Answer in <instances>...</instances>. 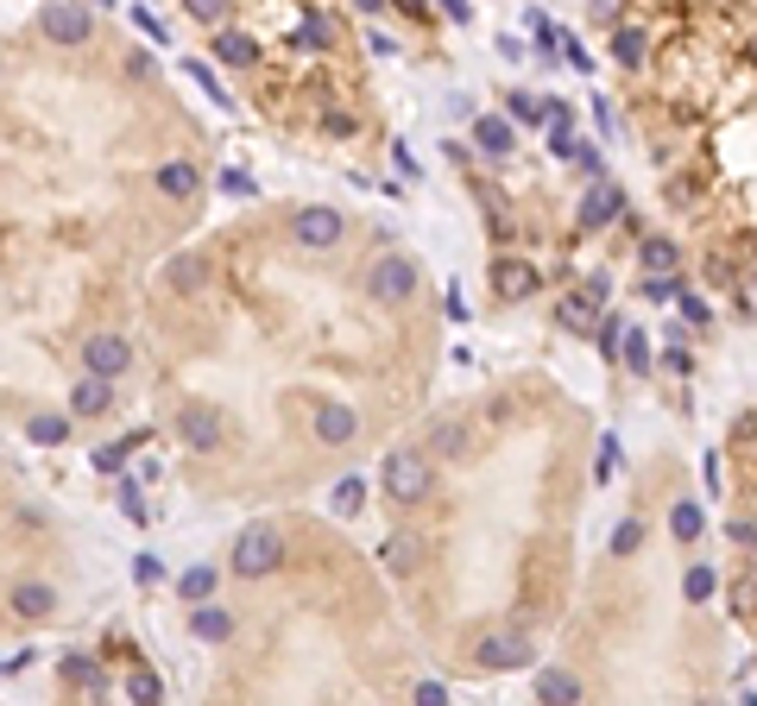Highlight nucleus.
<instances>
[{
  "label": "nucleus",
  "mask_w": 757,
  "mask_h": 706,
  "mask_svg": "<svg viewBox=\"0 0 757 706\" xmlns=\"http://www.w3.org/2000/svg\"><path fill=\"white\" fill-rule=\"evenodd\" d=\"M284 561V536H278L272 524H252V530H240V543H234V555H227V568L240 580H265Z\"/></svg>",
  "instance_id": "f257e3e1"
},
{
  "label": "nucleus",
  "mask_w": 757,
  "mask_h": 706,
  "mask_svg": "<svg viewBox=\"0 0 757 706\" xmlns=\"http://www.w3.org/2000/svg\"><path fill=\"white\" fill-rule=\"evenodd\" d=\"M429 486H436V467H429V454L417 448H398L392 460H385V492L398 504H423Z\"/></svg>",
  "instance_id": "f03ea898"
},
{
  "label": "nucleus",
  "mask_w": 757,
  "mask_h": 706,
  "mask_svg": "<svg viewBox=\"0 0 757 706\" xmlns=\"http://www.w3.org/2000/svg\"><path fill=\"white\" fill-rule=\"evenodd\" d=\"M366 291H373V303H385V309L410 303V291H417V259H410V252H385L373 265V277H366Z\"/></svg>",
  "instance_id": "7ed1b4c3"
},
{
  "label": "nucleus",
  "mask_w": 757,
  "mask_h": 706,
  "mask_svg": "<svg viewBox=\"0 0 757 706\" xmlns=\"http://www.w3.org/2000/svg\"><path fill=\"white\" fill-rule=\"evenodd\" d=\"M126 366H133L126 334H89V341H82V373H89V378H108V385H114Z\"/></svg>",
  "instance_id": "20e7f679"
},
{
  "label": "nucleus",
  "mask_w": 757,
  "mask_h": 706,
  "mask_svg": "<svg viewBox=\"0 0 757 706\" xmlns=\"http://www.w3.org/2000/svg\"><path fill=\"white\" fill-rule=\"evenodd\" d=\"M536 284H543V272L530 259H493V297L499 303H530Z\"/></svg>",
  "instance_id": "39448f33"
},
{
  "label": "nucleus",
  "mask_w": 757,
  "mask_h": 706,
  "mask_svg": "<svg viewBox=\"0 0 757 706\" xmlns=\"http://www.w3.org/2000/svg\"><path fill=\"white\" fill-rule=\"evenodd\" d=\"M474 662L479 669H524V662H536V656H530V637H518V630H486Z\"/></svg>",
  "instance_id": "423d86ee"
},
{
  "label": "nucleus",
  "mask_w": 757,
  "mask_h": 706,
  "mask_svg": "<svg viewBox=\"0 0 757 706\" xmlns=\"http://www.w3.org/2000/svg\"><path fill=\"white\" fill-rule=\"evenodd\" d=\"M619 208H625V190L612 183V176H600L587 196H580V208H575V221H580V234H600L606 221H619Z\"/></svg>",
  "instance_id": "0eeeda50"
},
{
  "label": "nucleus",
  "mask_w": 757,
  "mask_h": 706,
  "mask_svg": "<svg viewBox=\"0 0 757 706\" xmlns=\"http://www.w3.org/2000/svg\"><path fill=\"white\" fill-rule=\"evenodd\" d=\"M38 25H45V38H57V45H82V38L95 32V13H89V7H45Z\"/></svg>",
  "instance_id": "6e6552de"
},
{
  "label": "nucleus",
  "mask_w": 757,
  "mask_h": 706,
  "mask_svg": "<svg viewBox=\"0 0 757 706\" xmlns=\"http://www.w3.org/2000/svg\"><path fill=\"white\" fill-rule=\"evenodd\" d=\"M177 429H183L190 448H215L222 442V410L215 403H190V410H177Z\"/></svg>",
  "instance_id": "1a4fd4ad"
},
{
  "label": "nucleus",
  "mask_w": 757,
  "mask_h": 706,
  "mask_svg": "<svg viewBox=\"0 0 757 706\" xmlns=\"http://www.w3.org/2000/svg\"><path fill=\"white\" fill-rule=\"evenodd\" d=\"M291 234H297L303 247H335V240H341V215H335V208H297Z\"/></svg>",
  "instance_id": "9d476101"
},
{
  "label": "nucleus",
  "mask_w": 757,
  "mask_h": 706,
  "mask_svg": "<svg viewBox=\"0 0 757 706\" xmlns=\"http://www.w3.org/2000/svg\"><path fill=\"white\" fill-rule=\"evenodd\" d=\"M353 435H360V410H348V403H323V410H316V442L341 448Z\"/></svg>",
  "instance_id": "9b49d317"
},
{
  "label": "nucleus",
  "mask_w": 757,
  "mask_h": 706,
  "mask_svg": "<svg viewBox=\"0 0 757 706\" xmlns=\"http://www.w3.org/2000/svg\"><path fill=\"white\" fill-rule=\"evenodd\" d=\"M555 322L568 328V334H594V328L606 322V316H600V297H594V291H575V297H562Z\"/></svg>",
  "instance_id": "f8f14e48"
},
{
  "label": "nucleus",
  "mask_w": 757,
  "mask_h": 706,
  "mask_svg": "<svg viewBox=\"0 0 757 706\" xmlns=\"http://www.w3.org/2000/svg\"><path fill=\"white\" fill-rule=\"evenodd\" d=\"M7 605L25 612V618H50V612H57V587H45V580H20V587L7 593Z\"/></svg>",
  "instance_id": "ddd939ff"
},
{
  "label": "nucleus",
  "mask_w": 757,
  "mask_h": 706,
  "mask_svg": "<svg viewBox=\"0 0 757 706\" xmlns=\"http://www.w3.org/2000/svg\"><path fill=\"white\" fill-rule=\"evenodd\" d=\"M536 701L543 706H580V675H568V669H543V675H536Z\"/></svg>",
  "instance_id": "4468645a"
},
{
  "label": "nucleus",
  "mask_w": 757,
  "mask_h": 706,
  "mask_svg": "<svg viewBox=\"0 0 757 706\" xmlns=\"http://www.w3.org/2000/svg\"><path fill=\"white\" fill-rule=\"evenodd\" d=\"M637 265L651 272V284H669V277H676V265H681L676 240H663V234H651V240H644V252H637Z\"/></svg>",
  "instance_id": "2eb2a0df"
},
{
  "label": "nucleus",
  "mask_w": 757,
  "mask_h": 706,
  "mask_svg": "<svg viewBox=\"0 0 757 706\" xmlns=\"http://www.w3.org/2000/svg\"><path fill=\"white\" fill-rule=\"evenodd\" d=\"M108 403H114V385L108 378H76V391H70V410L76 417H108Z\"/></svg>",
  "instance_id": "dca6fc26"
},
{
  "label": "nucleus",
  "mask_w": 757,
  "mask_h": 706,
  "mask_svg": "<svg viewBox=\"0 0 757 706\" xmlns=\"http://www.w3.org/2000/svg\"><path fill=\"white\" fill-rule=\"evenodd\" d=\"M474 146L486 151V158H505V151L518 146V133H511V121H499V114H479L474 121Z\"/></svg>",
  "instance_id": "f3484780"
},
{
  "label": "nucleus",
  "mask_w": 757,
  "mask_h": 706,
  "mask_svg": "<svg viewBox=\"0 0 757 706\" xmlns=\"http://www.w3.org/2000/svg\"><path fill=\"white\" fill-rule=\"evenodd\" d=\"M190 630H196L202 644H227V637H234V612H227V605H196V612H190Z\"/></svg>",
  "instance_id": "a211bd4d"
},
{
  "label": "nucleus",
  "mask_w": 757,
  "mask_h": 706,
  "mask_svg": "<svg viewBox=\"0 0 757 706\" xmlns=\"http://www.w3.org/2000/svg\"><path fill=\"white\" fill-rule=\"evenodd\" d=\"M612 57H619L625 70L651 64V32H644V25H619V32H612Z\"/></svg>",
  "instance_id": "6ab92c4d"
},
{
  "label": "nucleus",
  "mask_w": 757,
  "mask_h": 706,
  "mask_svg": "<svg viewBox=\"0 0 757 706\" xmlns=\"http://www.w3.org/2000/svg\"><path fill=\"white\" fill-rule=\"evenodd\" d=\"M215 580H222V568H215V561H196V568H183V574H177V593H183V600H196V605H208Z\"/></svg>",
  "instance_id": "aec40b11"
},
{
  "label": "nucleus",
  "mask_w": 757,
  "mask_h": 706,
  "mask_svg": "<svg viewBox=\"0 0 757 706\" xmlns=\"http://www.w3.org/2000/svg\"><path fill=\"white\" fill-rule=\"evenodd\" d=\"M417 555H423L417 536H385V543H378V561H385L392 574H410V568H417Z\"/></svg>",
  "instance_id": "412c9836"
},
{
  "label": "nucleus",
  "mask_w": 757,
  "mask_h": 706,
  "mask_svg": "<svg viewBox=\"0 0 757 706\" xmlns=\"http://www.w3.org/2000/svg\"><path fill=\"white\" fill-rule=\"evenodd\" d=\"M158 190H165V196H196V190H202L196 164H190V158H177V164H165V171H158Z\"/></svg>",
  "instance_id": "4be33fe9"
},
{
  "label": "nucleus",
  "mask_w": 757,
  "mask_h": 706,
  "mask_svg": "<svg viewBox=\"0 0 757 706\" xmlns=\"http://www.w3.org/2000/svg\"><path fill=\"white\" fill-rule=\"evenodd\" d=\"M25 435H32L38 448H57V442L70 435V417H57V410H38V417H25Z\"/></svg>",
  "instance_id": "5701e85b"
},
{
  "label": "nucleus",
  "mask_w": 757,
  "mask_h": 706,
  "mask_svg": "<svg viewBox=\"0 0 757 706\" xmlns=\"http://www.w3.org/2000/svg\"><path fill=\"white\" fill-rule=\"evenodd\" d=\"M215 57H227V64H259V45H252L247 32H234V25H227L222 38H215Z\"/></svg>",
  "instance_id": "b1692460"
},
{
  "label": "nucleus",
  "mask_w": 757,
  "mask_h": 706,
  "mask_svg": "<svg viewBox=\"0 0 757 706\" xmlns=\"http://www.w3.org/2000/svg\"><path fill=\"white\" fill-rule=\"evenodd\" d=\"M126 701L133 706H158L165 701V681L151 675V669H133V675H126Z\"/></svg>",
  "instance_id": "393cba45"
},
{
  "label": "nucleus",
  "mask_w": 757,
  "mask_h": 706,
  "mask_svg": "<svg viewBox=\"0 0 757 706\" xmlns=\"http://www.w3.org/2000/svg\"><path fill=\"white\" fill-rule=\"evenodd\" d=\"M555 107H562V101H530V95H511V121H524V126H555Z\"/></svg>",
  "instance_id": "a878e982"
},
{
  "label": "nucleus",
  "mask_w": 757,
  "mask_h": 706,
  "mask_svg": "<svg viewBox=\"0 0 757 706\" xmlns=\"http://www.w3.org/2000/svg\"><path fill=\"white\" fill-rule=\"evenodd\" d=\"M669 530H676V543H694V536H701V504L681 499L676 511H669Z\"/></svg>",
  "instance_id": "bb28decb"
},
{
  "label": "nucleus",
  "mask_w": 757,
  "mask_h": 706,
  "mask_svg": "<svg viewBox=\"0 0 757 706\" xmlns=\"http://www.w3.org/2000/svg\"><path fill=\"white\" fill-rule=\"evenodd\" d=\"M360 499H366V479H360V474H348L341 486H335V511H341V517H353V511H360Z\"/></svg>",
  "instance_id": "cd10ccee"
},
{
  "label": "nucleus",
  "mask_w": 757,
  "mask_h": 706,
  "mask_svg": "<svg viewBox=\"0 0 757 706\" xmlns=\"http://www.w3.org/2000/svg\"><path fill=\"white\" fill-rule=\"evenodd\" d=\"M726 600H732V612H738V618H752V612H757V574H738Z\"/></svg>",
  "instance_id": "c85d7f7f"
},
{
  "label": "nucleus",
  "mask_w": 757,
  "mask_h": 706,
  "mask_svg": "<svg viewBox=\"0 0 757 706\" xmlns=\"http://www.w3.org/2000/svg\"><path fill=\"white\" fill-rule=\"evenodd\" d=\"M625 366H631V373H651V366H656V360H651V341H644L637 328L625 334Z\"/></svg>",
  "instance_id": "c756f323"
},
{
  "label": "nucleus",
  "mask_w": 757,
  "mask_h": 706,
  "mask_svg": "<svg viewBox=\"0 0 757 706\" xmlns=\"http://www.w3.org/2000/svg\"><path fill=\"white\" fill-rule=\"evenodd\" d=\"M600 348H606V360H625V322H619V316L600 322Z\"/></svg>",
  "instance_id": "7c9ffc66"
},
{
  "label": "nucleus",
  "mask_w": 757,
  "mask_h": 706,
  "mask_svg": "<svg viewBox=\"0 0 757 706\" xmlns=\"http://www.w3.org/2000/svg\"><path fill=\"white\" fill-rule=\"evenodd\" d=\"M133 448H139V435H133V442H108V448L95 454V467H101V474H121V467H126V454H133Z\"/></svg>",
  "instance_id": "2f4dec72"
},
{
  "label": "nucleus",
  "mask_w": 757,
  "mask_h": 706,
  "mask_svg": "<svg viewBox=\"0 0 757 706\" xmlns=\"http://www.w3.org/2000/svg\"><path fill=\"white\" fill-rule=\"evenodd\" d=\"M637 543H644V524H637V517L612 530V555H637Z\"/></svg>",
  "instance_id": "473e14b6"
},
{
  "label": "nucleus",
  "mask_w": 757,
  "mask_h": 706,
  "mask_svg": "<svg viewBox=\"0 0 757 706\" xmlns=\"http://www.w3.org/2000/svg\"><path fill=\"white\" fill-rule=\"evenodd\" d=\"M663 366H669L676 378H688V373H694V353L681 348V341H669V348H663Z\"/></svg>",
  "instance_id": "72a5a7b5"
},
{
  "label": "nucleus",
  "mask_w": 757,
  "mask_h": 706,
  "mask_svg": "<svg viewBox=\"0 0 757 706\" xmlns=\"http://www.w3.org/2000/svg\"><path fill=\"white\" fill-rule=\"evenodd\" d=\"M328 38H335V20L309 13V20H303V45H328Z\"/></svg>",
  "instance_id": "f704fd0d"
},
{
  "label": "nucleus",
  "mask_w": 757,
  "mask_h": 706,
  "mask_svg": "<svg viewBox=\"0 0 757 706\" xmlns=\"http://www.w3.org/2000/svg\"><path fill=\"white\" fill-rule=\"evenodd\" d=\"M190 20H202V25H222V20H227V7H222V0H190ZM222 32H227V25H222Z\"/></svg>",
  "instance_id": "c9c22d12"
},
{
  "label": "nucleus",
  "mask_w": 757,
  "mask_h": 706,
  "mask_svg": "<svg viewBox=\"0 0 757 706\" xmlns=\"http://www.w3.org/2000/svg\"><path fill=\"white\" fill-rule=\"evenodd\" d=\"M713 587H720V574H713V568H688V600H707Z\"/></svg>",
  "instance_id": "e433bc0d"
},
{
  "label": "nucleus",
  "mask_w": 757,
  "mask_h": 706,
  "mask_svg": "<svg viewBox=\"0 0 757 706\" xmlns=\"http://www.w3.org/2000/svg\"><path fill=\"white\" fill-rule=\"evenodd\" d=\"M183 70L196 76L202 89H208V101H215V107H227V95H222V82H215V76H208V64H196V57H190V64H183Z\"/></svg>",
  "instance_id": "4c0bfd02"
},
{
  "label": "nucleus",
  "mask_w": 757,
  "mask_h": 706,
  "mask_svg": "<svg viewBox=\"0 0 757 706\" xmlns=\"http://www.w3.org/2000/svg\"><path fill=\"white\" fill-rule=\"evenodd\" d=\"M171 284H177V291H196V284H202V265H196V259L171 265Z\"/></svg>",
  "instance_id": "58836bf2"
},
{
  "label": "nucleus",
  "mask_w": 757,
  "mask_h": 706,
  "mask_svg": "<svg viewBox=\"0 0 757 706\" xmlns=\"http://www.w3.org/2000/svg\"><path fill=\"white\" fill-rule=\"evenodd\" d=\"M676 303H681V316H688V322H694V328H707V316H713V309H707V303L694 297V291H681Z\"/></svg>",
  "instance_id": "ea45409f"
},
{
  "label": "nucleus",
  "mask_w": 757,
  "mask_h": 706,
  "mask_svg": "<svg viewBox=\"0 0 757 706\" xmlns=\"http://www.w3.org/2000/svg\"><path fill=\"white\" fill-rule=\"evenodd\" d=\"M417 706H449V687L442 681H417Z\"/></svg>",
  "instance_id": "a19ab883"
},
{
  "label": "nucleus",
  "mask_w": 757,
  "mask_h": 706,
  "mask_svg": "<svg viewBox=\"0 0 757 706\" xmlns=\"http://www.w3.org/2000/svg\"><path fill=\"white\" fill-rule=\"evenodd\" d=\"M594 474H600V479H612V474H619V442H612V435L600 442V467H594Z\"/></svg>",
  "instance_id": "79ce46f5"
},
{
  "label": "nucleus",
  "mask_w": 757,
  "mask_h": 706,
  "mask_svg": "<svg viewBox=\"0 0 757 706\" xmlns=\"http://www.w3.org/2000/svg\"><path fill=\"white\" fill-rule=\"evenodd\" d=\"M738 303H745V309L757 316V272H745V277H738Z\"/></svg>",
  "instance_id": "37998d69"
},
{
  "label": "nucleus",
  "mask_w": 757,
  "mask_h": 706,
  "mask_svg": "<svg viewBox=\"0 0 757 706\" xmlns=\"http://www.w3.org/2000/svg\"><path fill=\"white\" fill-rule=\"evenodd\" d=\"M121 504H126V517H146V511H139V486H133V479H121Z\"/></svg>",
  "instance_id": "c03bdc74"
},
{
  "label": "nucleus",
  "mask_w": 757,
  "mask_h": 706,
  "mask_svg": "<svg viewBox=\"0 0 757 706\" xmlns=\"http://www.w3.org/2000/svg\"><path fill=\"white\" fill-rule=\"evenodd\" d=\"M222 190H234V196H252V176H240V171H222Z\"/></svg>",
  "instance_id": "a18cd8bd"
},
{
  "label": "nucleus",
  "mask_w": 757,
  "mask_h": 706,
  "mask_svg": "<svg viewBox=\"0 0 757 706\" xmlns=\"http://www.w3.org/2000/svg\"><path fill=\"white\" fill-rule=\"evenodd\" d=\"M562 50H568V64H575V70H587V64H594V57L580 50V38H562Z\"/></svg>",
  "instance_id": "49530a36"
},
{
  "label": "nucleus",
  "mask_w": 757,
  "mask_h": 706,
  "mask_svg": "<svg viewBox=\"0 0 757 706\" xmlns=\"http://www.w3.org/2000/svg\"><path fill=\"white\" fill-rule=\"evenodd\" d=\"M745 57H752V64H757V32H752V45H745Z\"/></svg>",
  "instance_id": "de8ad7c7"
}]
</instances>
